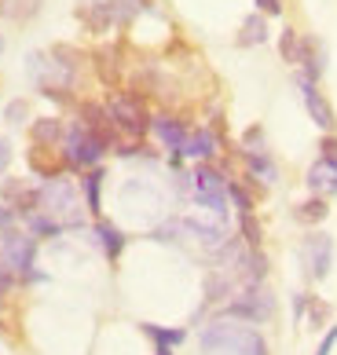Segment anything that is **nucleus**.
I'll return each instance as SVG.
<instances>
[{
  "instance_id": "4",
  "label": "nucleus",
  "mask_w": 337,
  "mask_h": 355,
  "mask_svg": "<svg viewBox=\"0 0 337 355\" xmlns=\"http://www.w3.org/2000/svg\"><path fill=\"white\" fill-rule=\"evenodd\" d=\"M191 194L213 220H227V180L213 165H198L191 173Z\"/></svg>"
},
{
  "instance_id": "30",
  "label": "nucleus",
  "mask_w": 337,
  "mask_h": 355,
  "mask_svg": "<svg viewBox=\"0 0 337 355\" xmlns=\"http://www.w3.org/2000/svg\"><path fill=\"white\" fill-rule=\"evenodd\" d=\"M15 227V213H11V205H0V231H11Z\"/></svg>"
},
{
  "instance_id": "15",
  "label": "nucleus",
  "mask_w": 337,
  "mask_h": 355,
  "mask_svg": "<svg viewBox=\"0 0 337 355\" xmlns=\"http://www.w3.org/2000/svg\"><path fill=\"white\" fill-rule=\"evenodd\" d=\"M62 136H67V125H62L59 117H41V121L30 125V139L37 147H59Z\"/></svg>"
},
{
  "instance_id": "29",
  "label": "nucleus",
  "mask_w": 337,
  "mask_h": 355,
  "mask_svg": "<svg viewBox=\"0 0 337 355\" xmlns=\"http://www.w3.org/2000/svg\"><path fill=\"white\" fill-rule=\"evenodd\" d=\"M4 114H8V121H15V125H19L22 117H26V103H22V99H15V103H8V110H4Z\"/></svg>"
},
{
  "instance_id": "23",
  "label": "nucleus",
  "mask_w": 337,
  "mask_h": 355,
  "mask_svg": "<svg viewBox=\"0 0 337 355\" xmlns=\"http://www.w3.org/2000/svg\"><path fill=\"white\" fill-rule=\"evenodd\" d=\"M85 22H88V30H92V33H107L110 26H114V22H110V11H107V0L88 8V11H85Z\"/></svg>"
},
{
  "instance_id": "32",
  "label": "nucleus",
  "mask_w": 337,
  "mask_h": 355,
  "mask_svg": "<svg viewBox=\"0 0 337 355\" xmlns=\"http://www.w3.org/2000/svg\"><path fill=\"white\" fill-rule=\"evenodd\" d=\"M8 162H11V143H8V139H0V173L8 168Z\"/></svg>"
},
{
  "instance_id": "6",
  "label": "nucleus",
  "mask_w": 337,
  "mask_h": 355,
  "mask_svg": "<svg viewBox=\"0 0 337 355\" xmlns=\"http://www.w3.org/2000/svg\"><path fill=\"white\" fill-rule=\"evenodd\" d=\"M33 253H37V242L33 234H22V231H0V257L4 264L15 271V275H30L33 268Z\"/></svg>"
},
{
  "instance_id": "24",
  "label": "nucleus",
  "mask_w": 337,
  "mask_h": 355,
  "mask_svg": "<svg viewBox=\"0 0 337 355\" xmlns=\"http://www.w3.org/2000/svg\"><path fill=\"white\" fill-rule=\"evenodd\" d=\"M279 51H282V59H286V62H297V51H301V33H297V30H282Z\"/></svg>"
},
{
  "instance_id": "34",
  "label": "nucleus",
  "mask_w": 337,
  "mask_h": 355,
  "mask_svg": "<svg viewBox=\"0 0 337 355\" xmlns=\"http://www.w3.org/2000/svg\"><path fill=\"white\" fill-rule=\"evenodd\" d=\"M0 51H4V37H0Z\"/></svg>"
},
{
  "instance_id": "5",
  "label": "nucleus",
  "mask_w": 337,
  "mask_h": 355,
  "mask_svg": "<svg viewBox=\"0 0 337 355\" xmlns=\"http://www.w3.org/2000/svg\"><path fill=\"white\" fill-rule=\"evenodd\" d=\"M103 154H107V143L88 132L81 121L67 128V136H62V157H67L70 168H85V173H88V168L99 165Z\"/></svg>"
},
{
  "instance_id": "21",
  "label": "nucleus",
  "mask_w": 337,
  "mask_h": 355,
  "mask_svg": "<svg viewBox=\"0 0 337 355\" xmlns=\"http://www.w3.org/2000/svg\"><path fill=\"white\" fill-rule=\"evenodd\" d=\"M139 330L162 348H176V345H184V337H187V330H165V326H154V322H144Z\"/></svg>"
},
{
  "instance_id": "17",
  "label": "nucleus",
  "mask_w": 337,
  "mask_h": 355,
  "mask_svg": "<svg viewBox=\"0 0 337 355\" xmlns=\"http://www.w3.org/2000/svg\"><path fill=\"white\" fill-rule=\"evenodd\" d=\"M96 239H99L103 253H107L110 260H118V257H121V249H125V234H121L118 227H114V223L99 220V223H96Z\"/></svg>"
},
{
  "instance_id": "16",
  "label": "nucleus",
  "mask_w": 337,
  "mask_h": 355,
  "mask_svg": "<svg viewBox=\"0 0 337 355\" xmlns=\"http://www.w3.org/2000/svg\"><path fill=\"white\" fill-rule=\"evenodd\" d=\"M81 191H85L88 213L99 216V209H103V168H88L85 180H81Z\"/></svg>"
},
{
  "instance_id": "10",
  "label": "nucleus",
  "mask_w": 337,
  "mask_h": 355,
  "mask_svg": "<svg viewBox=\"0 0 337 355\" xmlns=\"http://www.w3.org/2000/svg\"><path fill=\"white\" fill-rule=\"evenodd\" d=\"M150 132L158 136L162 143L173 154H184V143H187V132L191 128L180 121V117H168V114H158V117H150Z\"/></svg>"
},
{
  "instance_id": "2",
  "label": "nucleus",
  "mask_w": 337,
  "mask_h": 355,
  "mask_svg": "<svg viewBox=\"0 0 337 355\" xmlns=\"http://www.w3.org/2000/svg\"><path fill=\"white\" fill-rule=\"evenodd\" d=\"M37 213H44L59 223V227H77L81 223V202H77V191L70 180H48L41 187V202H37Z\"/></svg>"
},
{
  "instance_id": "18",
  "label": "nucleus",
  "mask_w": 337,
  "mask_h": 355,
  "mask_svg": "<svg viewBox=\"0 0 337 355\" xmlns=\"http://www.w3.org/2000/svg\"><path fill=\"white\" fill-rule=\"evenodd\" d=\"M96 73L103 77V85H118V77H121V67H118V48H103L96 51Z\"/></svg>"
},
{
  "instance_id": "11",
  "label": "nucleus",
  "mask_w": 337,
  "mask_h": 355,
  "mask_svg": "<svg viewBox=\"0 0 337 355\" xmlns=\"http://www.w3.org/2000/svg\"><path fill=\"white\" fill-rule=\"evenodd\" d=\"M81 125H85L92 136H99L103 143H107V147H110L114 139H118V128H114L107 107H99V103H85V107H81Z\"/></svg>"
},
{
  "instance_id": "31",
  "label": "nucleus",
  "mask_w": 337,
  "mask_h": 355,
  "mask_svg": "<svg viewBox=\"0 0 337 355\" xmlns=\"http://www.w3.org/2000/svg\"><path fill=\"white\" fill-rule=\"evenodd\" d=\"M11 282H15V271H11V268L4 264V257H0V289H8Z\"/></svg>"
},
{
  "instance_id": "25",
  "label": "nucleus",
  "mask_w": 337,
  "mask_h": 355,
  "mask_svg": "<svg viewBox=\"0 0 337 355\" xmlns=\"http://www.w3.org/2000/svg\"><path fill=\"white\" fill-rule=\"evenodd\" d=\"M227 198L235 202L239 216H242V213H253V198H250V194H245V191L239 187V183H227Z\"/></svg>"
},
{
  "instance_id": "20",
  "label": "nucleus",
  "mask_w": 337,
  "mask_h": 355,
  "mask_svg": "<svg viewBox=\"0 0 337 355\" xmlns=\"http://www.w3.org/2000/svg\"><path fill=\"white\" fill-rule=\"evenodd\" d=\"M268 41V19L257 11V15H250L242 22V33H239V44H245V48H253V44H264Z\"/></svg>"
},
{
  "instance_id": "27",
  "label": "nucleus",
  "mask_w": 337,
  "mask_h": 355,
  "mask_svg": "<svg viewBox=\"0 0 337 355\" xmlns=\"http://www.w3.org/2000/svg\"><path fill=\"white\" fill-rule=\"evenodd\" d=\"M257 4V11H261L264 19H271V15H282V0H253Z\"/></svg>"
},
{
  "instance_id": "8",
  "label": "nucleus",
  "mask_w": 337,
  "mask_h": 355,
  "mask_svg": "<svg viewBox=\"0 0 337 355\" xmlns=\"http://www.w3.org/2000/svg\"><path fill=\"white\" fill-rule=\"evenodd\" d=\"M180 227H184V234H191L194 242H202L205 249H224V245H227V227H224V220L187 216V220H180Z\"/></svg>"
},
{
  "instance_id": "3",
  "label": "nucleus",
  "mask_w": 337,
  "mask_h": 355,
  "mask_svg": "<svg viewBox=\"0 0 337 355\" xmlns=\"http://www.w3.org/2000/svg\"><path fill=\"white\" fill-rule=\"evenodd\" d=\"M107 114H110L114 128H118V136L144 139L147 128H150V114H147L144 99H139L136 92H114L107 99Z\"/></svg>"
},
{
  "instance_id": "1",
  "label": "nucleus",
  "mask_w": 337,
  "mask_h": 355,
  "mask_svg": "<svg viewBox=\"0 0 337 355\" xmlns=\"http://www.w3.org/2000/svg\"><path fill=\"white\" fill-rule=\"evenodd\" d=\"M202 355H268V345L253 326L220 319L202 330Z\"/></svg>"
},
{
  "instance_id": "26",
  "label": "nucleus",
  "mask_w": 337,
  "mask_h": 355,
  "mask_svg": "<svg viewBox=\"0 0 337 355\" xmlns=\"http://www.w3.org/2000/svg\"><path fill=\"white\" fill-rule=\"evenodd\" d=\"M319 157L322 162H330V165H337V136H322V143H319Z\"/></svg>"
},
{
  "instance_id": "22",
  "label": "nucleus",
  "mask_w": 337,
  "mask_h": 355,
  "mask_svg": "<svg viewBox=\"0 0 337 355\" xmlns=\"http://www.w3.org/2000/svg\"><path fill=\"white\" fill-rule=\"evenodd\" d=\"M327 198H312V202H301L293 209V220H301V223H322L327 220Z\"/></svg>"
},
{
  "instance_id": "28",
  "label": "nucleus",
  "mask_w": 337,
  "mask_h": 355,
  "mask_svg": "<svg viewBox=\"0 0 337 355\" xmlns=\"http://www.w3.org/2000/svg\"><path fill=\"white\" fill-rule=\"evenodd\" d=\"M334 345H337V326H330V330H327V337L319 340L316 355H330V352H334Z\"/></svg>"
},
{
  "instance_id": "12",
  "label": "nucleus",
  "mask_w": 337,
  "mask_h": 355,
  "mask_svg": "<svg viewBox=\"0 0 337 355\" xmlns=\"http://www.w3.org/2000/svg\"><path fill=\"white\" fill-rule=\"evenodd\" d=\"M242 157H245L250 176L261 183V187H275L279 183V165H275V157H271L268 150H242Z\"/></svg>"
},
{
  "instance_id": "9",
  "label": "nucleus",
  "mask_w": 337,
  "mask_h": 355,
  "mask_svg": "<svg viewBox=\"0 0 337 355\" xmlns=\"http://www.w3.org/2000/svg\"><path fill=\"white\" fill-rule=\"evenodd\" d=\"M297 88H301V96H304L308 117H312L322 132H330V128H334V107L327 103V96L316 88V81H308V77H301V73H297Z\"/></svg>"
},
{
  "instance_id": "7",
  "label": "nucleus",
  "mask_w": 337,
  "mask_h": 355,
  "mask_svg": "<svg viewBox=\"0 0 337 355\" xmlns=\"http://www.w3.org/2000/svg\"><path fill=\"white\" fill-rule=\"evenodd\" d=\"M301 257H304V268L316 282L327 279L330 264H334V239L330 234H308L304 245H301Z\"/></svg>"
},
{
  "instance_id": "33",
  "label": "nucleus",
  "mask_w": 337,
  "mask_h": 355,
  "mask_svg": "<svg viewBox=\"0 0 337 355\" xmlns=\"http://www.w3.org/2000/svg\"><path fill=\"white\" fill-rule=\"evenodd\" d=\"M158 355H173V348H162V345H158Z\"/></svg>"
},
{
  "instance_id": "19",
  "label": "nucleus",
  "mask_w": 337,
  "mask_h": 355,
  "mask_svg": "<svg viewBox=\"0 0 337 355\" xmlns=\"http://www.w3.org/2000/svg\"><path fill=\"white\" fill-rule=\"evenodd\" d=\"M144 0H107V11H110V22L114 26H128L136 15H144Z\"/></svg>"
},
{
  "instance_id": "14",
  "label": "nucleus",
  "mask_w": 337,
  "mask_h": 355,
  "mask_svg": "<svg viewBox=\"0 0 337 355\" xmlns=\"http://www.w3.org/2000/svg\"><path fill=\"white\" fill-rule=\"evenodd\" d=\"M216 136L209 132V128H191L187 132V143H184V154L187 157H198V162H209V157L216 154Z\"/></svg>"
},
{
  "instance_id": "13",
  "label": "nucleus",
  "mask_w": 337,
  "mask_h": 355,
  "mask_svg": "<svg viewBox=\"0 0 337 355\" xmlns=\"http://www.w3.org/2000/svg\"><path fill=\"white\" fill-rule=\"evenodd\" d=\"M304 183H308V191H312L316 198H330V194H337V165H330V162L319 157V162L308 168Z\"/></svg>"
}]
</instances>
